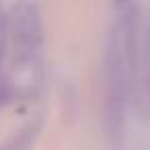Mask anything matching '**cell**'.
I'll return each instance as SVG.
<instances>
[{"mask_svg": "<svg viewBox=\"0 0 150 150\" xmlns=\"http://www.w3.org/2000/svg\"><path fill=\"white\" fill-rule=\"evenodd\" d=\"M115 13L105 43V88L111 119H119L123 113L138 62V8L125 2L117 4Z\"/></svg>", "mask_w": 150, "mask_h": 150, "instance_id": "obj_1", "label": "cell"}, {"mask_svg": "<svg viewBox=\"0 0 150 150\" xmlns=\"http://www.w3.org/2000/svg\"><path fill=\"white\" fill-rule=\"evenodd\" d=\"M142 88H144V103L150 113V27L144 39V70H142Z\"/></svg>", "mask_w": 150, "mask_h": 150, "instance_id": "obj_2", "label": "cell"}, {"mask_svg": "<svg viewBox=\"0 0 150 150\" xmlns=\"http://www.w3.org/2000/svg\"><path fill=\"white\" fill-rule=\"evenodd\" d=\"M4 31H6V21H2L0 17V56H2V39H4ZM8 97V82L0 78V101H6Z\"/></svg>", "mask_w": 150, "mask_h": 150, "instance_id": "obj_3", "label": "cell"}]
</instances>
